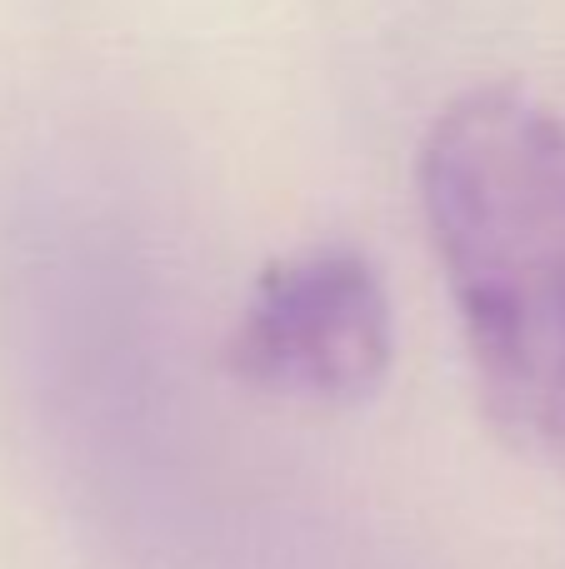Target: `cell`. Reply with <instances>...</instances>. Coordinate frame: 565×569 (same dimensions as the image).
Instances as JSON below:
<instances>
[{
  "mask_svg": "<svg viewBox=\"0 0 565 569\" xmlns=\"http://www.w3.org/2000/svg\"><path fill=\"white\" fill-rule=\"evenodd\" d=\"M240 385L300 405H360L390 370V300L360 250L326 246L276 260L226 345Z\"/></svg>",
  "mask_w": 565,
  "mask_h": 569,
  "instance_id": "7a4b0ae2",
  "label": "cell"
},
{
  "mask_svg": "<svg viewBox=\"0 0 565 569\" xmlns=\"http://www.w3.org/2000/svg\"><path fill=\"white\" fill-rule=\"evenodd\" d=\"M416 180L490 420L565 470V116L466 90L430 120Z\"/></svg>",
  "mask_w": 565,
  "mask_h": 569,
  "instance_id": "6da1fadb",
  "label": "cell"
}]
</instances>
